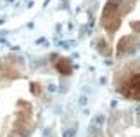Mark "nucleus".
I'll use <instances>...</instances> for the list:
<instances>
[{
	"mask_svg": "<svg viewBox=\"0 0 140 137\" xmlns=\"http://www.w3.org/2000/svg\"><path fill=\"white\" fill-rule=\"evenodd\" d=\"M35 0H0V24L19 16L21 12L33 5Z\"/></svg>",
	"mask_w": 140,
	"mask_h": 137,
	"instance_id": "obj_1",
	"label": "nucleus"
}]
</instances>
